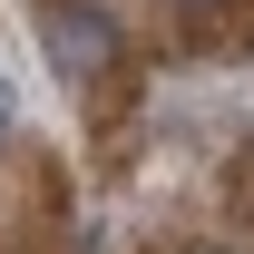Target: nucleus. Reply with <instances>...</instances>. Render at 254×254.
Here are the masks:
<instances>
[{
	"label": "nucleus",
	"mask_w": 254,
	"mask_h": 254,
	"mask_svg": "<svg viewBox=\"0 0 254 254\" xmlns=\"http://www.w3.org/2000/svg\"><path fill=\"white\" fill-rule=\"evenodd\" d=\"M166 10H215V0H166Z\"/></svg>",
	"instance_id": "nucleus-3"
},
{
	"label": "nucleus",
	"mask_w": 254,
	"mask_h": 254,
	"mask_svg": "<svg viewBox=\"0 0 254 254\" xmlns=\"http://www.w3.org/2000/svg\"><path fill=\"white\" fill-rule=\"evenodd\" d=\"M10 118H20V98H10V78H0V137H10Z\"/></svg>",
	"instance_id": "nucleus-2"
},
{
	"label": "nucleus",
	"mask_w": 254,
	"mask_h": 254,
	"mask_svg": "<svg viewBox=\"0 0 254 254\" xmlns=\"http://www.w3.org/2000/svg\"><path fill=\"white\" fill-rule=\"evenodd\" d=\"M195 254H225V245H195Z\"/></svg>",
	"instance_id": "nucleus-4"
},
{
	"label": "nucleus",
	"mask_w": 254,
	"mask_h": 254,
	"mask_svg": "<svg viewBox=\"0 0 254 254\" xmlns=\"http://www.w3.org/2000/svg\"><path fill=\"white\" fill-rule=\"evenodd\" d=\"M39 49H49L59 78H108L118 68V20L98 0H49L39 10Z\"/></svg>",
	"instance_id": "nucleus-1"
}]
</instances>
